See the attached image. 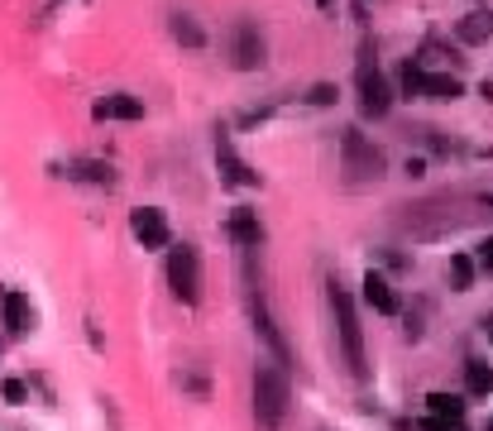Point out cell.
I'll return each instance as SVG.
<instances>
[{"mask_svg":"<svg viewBox=\"0 0 493 431\" xmlns=\"http://www.w3.org/2000/svg\"><path fill=\"white\" fill-rule=\"evenodd\" d=\"M326 297H331L340 355H345L350 374H355V379H369V359H364V331H359V317H355V297H350V288L340 283V278H331V283H326Z\"/></svg>","mask_w":493,"mask_h":431,"instance_id":"cell-1","label":"cell"},{"mask_svg":"<svg viewBox=\"0 0 493 431\" xmlns=\"http://www.w3.org/2000/svg\"><path fill=\"white\" fill-rule=\"evenodd\" d=\"M288 417V369L278 359H259L254 369V422L259 431H278Z\"/></svg>","mask_w":493,"mask_h":431,"instance_id":"cell-2","label":"cell"},{"mask_svg":"<svg viewBox=\"0 0 493 431\" xmlns=\"http://www.w3.org/2000/svg\"><path fill=\"white\" fill-rule=\"evenodd\" d=\"M340 168H345V182H355V188L379 182L383 178V149L350 125V130H340Z\"/></svg>","mask_w":493,"mask_h":431,"instance_id":"cell-3","label":"cell"},{"mask_svg":"<svg viewBox=\"0 0 493 431\" xmlns=\"http://www.w3.org/2000/svg\"><path fill=\"white\" fill-rule=\"evenodd\" d=\"M226 53H230V63L240 67V73H259V67L268 63L264 29L254 25L250 15H240V19H235V25L226 29Z\"/></svg>","mask_w":493,"mask_h":431,"instance_id":"cell-4","label":"cell"},{"mask_svg":"<svg viewBox=\"0 0 493 431\" xmlns=\"http://www.w3.org/2000/svg\"><path fill=\"white\" fill-rule=\"evenodd\" d=\"M168 288L187 307L202 302V254H196V244H173L168 250Z\"/></svg>","mask_w":493,"mask_h":431,"instance_id":"cell-5","label":"cell"},{"mask_svg":"<svg viewBox=\"0 0 493 431\" xmlns=\"http://www.w3.org/2000/svg\"><path fill=\"white\" fill-rule=\"evenodd\" d=\"M355 87H359L364 120H383V115L393 111V87H389V77L379 73V63H374L369 49H364V63H359V73H355Z\"/></svg>","mask_w":493,"mask_h":431,"instance_id":"cell-6","label":"cell"},{"mask_svg":"<svg viewBox=\"0 0 493 431\" xmlns=\"http://www.w3.org/2000/svg\"><path fill=\"white\" fill-rule=\"evenodd\" d=\"M216 168H220V182H230V188H259V173L235 154L226 130H216Z\"/></svg>","mask_w":493,"mask_h":431,"instance_id":"cell-7","label":"cell"},{"mask_svg":"<svg viewBox=\"0 0 493 431\" xmlns=\"http://www.w3.org/2000/svg\"><path fill=\"white\" fill-rule=\"evenodd\" d=\"M130 230H135V240L144 244V250H163V244L173 240L168 216H163L158 206H139V212H130Z\"/></svg>","mask_w":493,"mask_h":431,"instance_id":"cell-8","label":"cell"},{"mask_svg":"<svg viewBox=\"0 0 493 431\" xmlns=\"http://www.w3.org/2000/svg\"><path fill=\"white\" fill-rule=\"evenodd\" d=\"M250 317H254V331L264 335V345L273 350V359L288 369V341H283V331L273 326V317H268V302H264L259 288H250Z\"/></svg>","mask_w":493,"mask_h":431,"instance_id":"cell-9","label":"cell"},{"mask_svg":"<svg viewBox=\"0 0 493 431\" xmlns=\"http://www.w3.org/2000/svg\"><path fill=\"white\" fill-rule=\"evenodd\" d=\"M96 120H144V101L130 96V91H111V96H101L96 106H91Z\"/></svg>","mask_w":493,"mask_h":431,"instance_id":"cell-10","label":"cell"},{"mask_svg":"<svg viewBox=\"0 0 493 431\" xmlns=\"http://www.w3.org/2000/svg\"><path fill=\"white\" fill-rule=\"evenodd\" d=\"M0 317H5L10 335L34 331V307H29V297H25V293H15V288H0Z\"/></svg>","mask_w":493,"mask_h":431,"instance_id":"cell-11","label":"cell"},{"mask_svg":"<svg viewBox=\"0 0 493 431\" xmlns=\"http://www.w3.org/2000/svg\"><path fill=\"white\" fill-rule=\"evenodd\" d=\"M230 240L240 244V250H259V240H264L259 212H250V206H235V212H230Z\"/></svg>","mask_w":493,"mask_h":431,"instance_id":"cell-12","label":"cell"},{"mask_svg":"<svg viewBox=\"0 0 493 431\" xmlns=\"http://www.w3.org/2000/svg\"><path fill=\"white\" fill-rule=\"evenodd\" d=\"M58 173L73 178V182H96V188H111V182H115L111 163H101V158H73V163H63Z\"/></svg>","mask_w":493,"mask_h":431,"instance_id":"cell-13","label":"cell"},{"mask_svg":"<svg viewBox=\"0 0 493 431\" xmlns=\"http://www.w3.org/2000/svg\"><path fill=\"white\" fill-rule=\"evenodd\" d=\"M417 96H427V101H460L465 96V81L451 77V73H421Z\"/></svg>","mask_w":493,"mask_h":431,"instance_id":"cell-14","label":"cell"},{"mask_svg":"<svg viewBox=\"0 0 493 431\" xmlns=\"http://www.w3.org/2000/svg\"><path fill=\"white\" fill-rule=\"evenodd\" d=\"M364 302H369V307L374 312H383V317H393V312H397V293H393V283H389V278H383V273H364Z\"/></svg>","mask_w":493,"mask_h":431,"instance_id":"cell-15","label":"cell"},{"mask_svg":"<svg viewBox=\"0 0 493 431\" xmlns=\"http://www.w3.org/2000/svg\"><path fill=\"white\" fill-rule=\"evenodd\" d=\"M455 39L460 43H489L493 39V10H474L455 25Z\"/></svg>","mask_w":493,"mask_h":431,"instance_id":"cell-16","label":"cell"},{"mask_svg":"<svg viewBox=\"0 0 493 431\" xmlns=\"http://www.w3.org/2000/svg\"><path fill=\"white\" fill-rule=\"evenodd\" d=\"M168 29H173V39H178V43H187V49H206V29L196 25L192 15H182V10L168 19Z\"/></svg>","mask_w":493,"mask_h":431,"instance_id":"cell-17","label":"cell"},{"mask_svg":"<svg viewBox=\"0 0 493 431\" xmlns=\"http://www.w3.org/2000/svg\"><path fill=\"white\" fill-rule=\"evenodd\" d=\"M465 383L474 398H493V369L484 365V359H469L465 365Z\"/></svg>","mask_w":493,"mask_h":431,"instance_id":"cell-18","label":"cell"},{"mask_svg":"<svg viewBox=\"0 0 493 431\" xmlns=\"http://www.w3.org/2000/svg\"><path fill=\"white\" fill-rule=\"evenodd\" d=\"M431 417H441V422H460L465 417V398L460 393H431Z\"/></svg>","mask_w":493,"mask_h":431,"instance_id":"cell-19","label":"cell"},{"mask_svg":"<svg viewBox=\"0 0 493 431\" xmlns=\"http://www.w3.org/2000/svg\"><path fill=\"white\" fill-rule=\"evenodd\" d=\"M474 259H469V254H451V288L455 293H469V288H474Z\"/></svg>","mask_w":493,"mask_h":431,"instance_id":"cell-20","label":"cell"},{"mask_svg":"<svg viewBox=\"0 0 493 431\" xmlns=\"http://www.w3.org/2000/svg\"><path fill=\"white\" fill-rule=\"evenodd\" d=\"M421 73H427V67H421L417 58H412V63H403V73H397V81H403V96H417V87H421Z\"/></svg>","mask_w":493,"mask_h":431,"instance_id":"cell-21","label":"cell"},{"mask_svg":"<svg viewBox=\"0 0 493 431\" xmlns=\"http://www.w3.org/2000/svg\"><path fill=\"white\" fill-rule=\"evenodd\" d=\"M474 269L479 273H493V235L474 244Z\"/></svg>","mask_w":493,"mask_h":431,"instance_id":"cell-22","label":"cell"},{"mask_svg":"<svg viewBox=\"0 0 493 431\" xmlns=\"http://www.w3.org/2000/svg\"><path fill=\"white\" fill-rule=\"evenodd\" d=\"M307 101H312V106H335V87H331V81H316V87L307 91Z\"/></svg>","mask_w":493,"mask_h":431,"instance_id":"cell-23","label":"cell"},{"mask_svg":"<svg viewBox=\"0 0 493 431\" xmlns=\"http://www.w3.org/2000/svg\"><path fill=\"white\" fill-rule=\"evenodd\" d=\"M0 393H5V403H25L29 398V389H25V379H5V383H0Z\"/></svg>","mask_w":493,"mask_h":431,"instance_id":"cell-24","label":"cell"},{"mask_svg":"<svg viewBox=\"0 0 493 431\" xmlns=\"http://www.w3.org/2000/svg\"><path fill=\"white\" fill-rule=\"evenodd\" d=\"M421 431H455V422H441V417H427V422H421Z\"/></svg>","mask_w":493,"mask_h":431,"instance_id":"cell-25","label":"cell"},{"mask_svg":"<svg viewBox=\"0 0 493 431\" xmlns=\"http://www.w3.org/2000/svg\"><path fill=\"white\" fill-rule=\"evenodd\" d=\"M479 331H484L489 341H493V312H489V317H479Z\"/></svg>","mask_w":493,"mask_h":431,"instance_id":"cell-26","label":"cell"},{"mask_svg":"<svg viewBox=\"0 0 493 431\" xmlns=\"http://www.w3.org/2000/svg\"><path fill=\"white\" fill-rule=\"evenodd\" d=\"M321 5H335V0H321Z\"/></svg>","mask_w":493,"mask_h":431,"instance_id":"cell-27","label":"cell"},{"mask_svg":"<svg viewBox=\"0 0 493 431\" xmlns=\"http://www.w3.org/2000/svg\"><path fill=\"white\" fill-rule=\"evenodd\" d=\"M489 431H493V422H489Z\"/></svg>","mask_w":493,"mask_h":431,"instance_id":"cell-28","label":"cell"}]
</instances>
